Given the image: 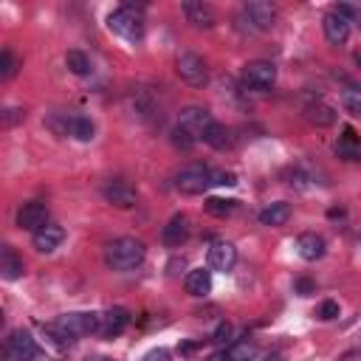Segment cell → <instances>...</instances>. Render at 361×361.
Instances as JSON below:
<instances>
[{"label": "cell", "instance_id": "obj_30", "mask_svg": "<svg viewBox=\"0 0 361 361\" xmlns=\"http://www.w3.org/2000/svg\"><path fill=\"white\" fill-rule=\"evenodd\" d=\"M341 102H344L347 113H353L355 118H361V87L347 85V87H344V93H341Z\"/></svg>", "mask_w": 361, "mask_h": 361}, {"label": "cell", "instance_id": "obj_24", "mask_svg": "<svg viewBox=\"0 0 361 361\" xmlns=\"http://www.w3.org/2000/svg\"><path fill=\"white\" fill-rule=\"evenodd\" d=\"M254 353V347L248 341H240V344H228L223 353H217L212 361H248Z\"/></svg>", "mask_w": 361, "mask_h": 361}, {"label": "cell", "instance_id": "obj_21", "mask_svg": "<svg viewBox=\"0 0 361 361\" xmlns=\"http://www.w3.org/2000/svg\"><path fill=\"white\" fill-rule=\"evenodd\" d=\"M0 274H3V279H20L23 276V259L17 257V251L11 248V245H3L0 248Z\"/></svg>", "mask_w": 361, "mask_h": 361}, {"label": "cell", "instance_id": "obj_22", "mask_svg": "<svg viewBox=\"0 0 361 361\" xmlns=\"http://www.w3.org/2000/svg\"><path fill=\"white\" fill-rule=\"evenodd\" d=\"M290 217V206L285 200H276V203H268L262 212H259V223L262 226H285Z\"/></svg>", "mask_w": 361, "mask_h": 361}, {"label": "cell", "instance_id": "obj_34", "mask_svg": "<svg viewBox=\"0 0 361 361\" xmlns=\"http://www.w3.org/2000/svg\"><path fill=\"white\" fill-rule=\"evenodd\" d=\"M336 11H338L341 17H347L350 23H353V20H361V6H350V3H344V6H336Z\"/></svg>", "mask_w": 361, "mask_h": 361}, {"label": "cell", "instance_id": "obj_35", "mask_svg": "<svg viewBox=\"0 0 361 361\" xmlns=\"http://www.w3.org/2000/svg\"><path fill=\"white\" fill-rule=\"evenodd\" d=\"M20 118H25V113L23 110H17V107H11V110H6L3 113V127H11L14 121H20Z\"/></svg>", "mask_w": 361, "mask_h": 361}, {"label": "cell", "instance_id": "obj_40", "mask_svg": "<svg viewBox=\"0 0 361 361\" xmlns=\"http://www.w3.org/2000/svg\"><path fill=\"white\" fill-rule=\"evenodd\" d=\"M355 62H358V68H361V54H355Z\"/></svg>", "mask_w": 361, "mask_h": 361}, {"label": "cell", "instance_id": "obj_8", "mask_svg": "<svg viewBox=\"0 0 361 361\" xmlns=\"http://www.w3.org/2000/svg\"><path fill=\"white\" fill-rule=\"evenodd\" d=\"M274 82H276V65L274 62L257 59V62H248L243 68V85L248 90H271Z\"/></svg>", "mask_w": 361, "mask_h": 361}, {"label": "cell", "instance_id": "obj_4", "mask_svg": "<svg viewBox=\"0 0 361 361\" xmlns=\"http://www.w3.org/2000/svg\"><path fill=\"white\" fill-rule=\"evenodd\" d=\"M107 28L127 42H141L144 39V17L133 6H118L107 14Z\"/></svg>", "mask_w": 361, "mask_h": 361}, {"label": "cell", "instance_id": "obj_18", "mask_svg": "<svg viewBox=\"0 0 361 361\" xmlns=\"http://www.w3.org/2000/svg\"><path fill=\"white\" fill-rule=\"evenodd\" d=\"M189 237V220L183 214H175L164 228H161V243L169 248H180Z\"/></svg>", "mask_w": 361, "mask_h": 361}, {"label": "cell", "instance_id": "obj_31", "mask_svg": "<svg viewBox=\"0 0 361 361\" xmlns=\"http://www.w3.org/2000/svg\"><path fill=\"white\" fill-rule=\"evenodd\" d=\"M17 68H20L17 56H14L8 48H3V51H0V79H11V76L17 73Z\"/></svg>", "mask_w": 361, "mask_h": 361}, {"label": "cell", "instance_id": "obj_10", "mask_svg": "<svg viewBox=\"0 0 361 361\" xmlns=\"http://www.w3.org/2000/svg\"><path fill=\"white\" fill-rule=\"evenodd\" d=\"M102 197H104L110 206H116V209H133V206L138 203L135 186L127 183V180H121V178L104 180V183H102Z\"/></svg>", "mask_w": 361, "mask_h": 361}, {"label": "cell", "instance_id": "obj_33", "mask_svg": "<svg viewBox=\"0 0 361 361\" xmlns=\"http://www.w3.org/2000/svg\"><path fill=\"white\" fill-rule=\"evenodd\" d=\"M231 338V324L228 322H220L217 327H214V333H212V341L214 344H223V341H228Z\"/></svg>", "mask_w": 361, "mask_h": 361}, {"label": "cell", "instance_id": "obj_17", "mask_svg": "<svg viewBox=\"0 0 361 361\" xmlns=\"http://www.w3.org/2000/svg\"><path fill=\"white\" fill-rule=\"evenodd\" d=\"M206 262L212 271H231L234 262H237V248L231 243H212L209 254H206Z\"/></svg>", "mask_w": 361, "mask_h": 361}, {"label": "cell", "instance_id": "obj_16", "mask_svg": "<svg viewBox=\"0 0 361 361\" xmlns=\"http://www.w3.org/2000/svg\"><path fill=\"white\" fill-rule=\"evenodd\" d=\"M180 8H183L186 20H189L195 28H212L214 20H217V17H214V8H212L209 3H203V0H183Z\"/></svg>", "mask_w": 361, "mask_h": 361}, {"label": "cell", "instance_id": "obj_23", "mask_svg": "<svg viewBox=\"0 0 361 361\" xmlns=\"http://www.w3.org/2000/svg\"><path fill=\"white\" fill-rule=\"evenodd\" d=\"M336 152H338L344 161H361V141L355 138V133H353L350 127H344V135L338 138Z\"/></svg>", "mask_w": 361, "mask_h": 361}, {"label": "cell", "instance_id": "obj_29", "mask_svg": "<svg viewBox=\"0 0 361 361\" xmlns=\"http://www.w3.org/2000/svg\"><path fill=\"white\" fill-rule=\"evenodd\" d=\"M169 141H172V147H175V149H180V152H189V149L197 144V141H195V135H192L189 130H183L180 124H175V127H172Z\"/></svg>", "mask_w": 361, "mask_h": 361}, {"label": "cell", "instance_id": "obj_32", "mask_svg": "<svg viewBox=\"0 0 361 361\" xmlns=\"http://www.w3.org/2000/svg\"><path fill=\"white\" fill-rule=\"evenodd\" d=\"M336 316H338V305H336L333 299H324V302L319 305V319L330 322V319H336Z\"/></svg>", "mask_w": 361, "mask_h": 361}, {"label": "cell", "instance_id": "obj_14", "mask_svg": "<svg viewBox=\"0 0 361 361\" xmlns=\"http://www.w3.org/2000/svg\"><path fill=\"white\" fill-rule=\"evenodd\" d=\"M130 324V310L127 307H110L104 313H99V336L113 338L118 333H124Z\"/></svg>", "mask_w": 361, "mask_h": 361}, {"label": "cell", "instance_id": "obj_27", "mask_svg": "<svg viewBox=\"0 0 361 361\" xmlns=\"http://www.w3.org/2000/svg\"><path fill=\"white\" fill-rule=\"evenodd\" d=\"M209 147H214V149H226L228 144H231V133H228V127H223V124H212L209 127V133H206V138H203Z\"/></svg>", "mask_w": 361, "mask_h": 361}, {"label": "cell", "instance_id": "obj_2", "mask_svg": "<svg viewBox=\"0 0 361 361\" xmlns=\"http://www.w3.org/2000/svg\"><path fill=\"white\" fill-rule=\"evenodd\" d=\"M45 330L56 341H76L82 336H99V313H65L45 324Z\"/></svg>", "mask_w": 361, "mask_h": 361}, {"label": "cell", "instance_id": "obj_6", "mask_svg": "<svg viewBox=\"0 0 361 361\" xmlns=\"http://www.w3.org/2000/svg\"><path fill=\"white\" fill-rule=\"evenodd\" d=\"M175 71L178 76L192 85V87H203L209 82V68H206V59L195 51H180L178 59H175Z\"/></svg>", "mask_w": 361, "mask_h": 361}, {"label": "cell", "instance_id": "obj_37", "mask_svg": "<svg viewBox=\"0 0 361 361\" xmlns=\"http://www.w3.org/2000/svg\"><path fill=\"white\" fill-rule=\"evenodd\" d=\"M296 290H299L302 296H307V293H313V282H310V279H296Z\"/></svg>", "mask_w": 361, "mask_h": 361}, {"label": "cell", "instance_id": "obj_39", "mask_svg": "<svg viewBox=\"0 0 361 361\" xmlns=\"http://www.w3.org/2000/svg\"><path fill=\"white\" fill-rule=\"evenodd\" d=\"M87 361H113V358H102V355H96V358H87Z\"/></svg>", "mask_w": 361, "mask_h": 361}, {"label": "cell", "instance_id": "obj_12", "mask_svg": "<svg viewBox=\"0 0 361 361\" xmlns=\"http://www.w3.org/2000/svg\"><path fill=\"white\" fill-rule=\"evenodd\" d=\"M45 223H48V209H45V203L28 200V203H23V206L17 209V228L34 234V231L42 228Z\"/></svg>", "mask_w": 361, "mask_h": 361}, {"label": "cell", "instance_id": "obj_9", "mask_svg": "<svg viewBox=\"0 0 361 361\" xmlns=\"http://www.w3.org/2000/svg\"><path fill=\"white\" fill-rule=\"evenodd\" d=\"M240 17L248 23V28H254V31H268V28L274 25V20H276V8H274V3H268V0H248V3L240 8Z\"/></svg>", "mask_w": 361, "mask_h": 361}, {"label": "cell", "instance_id": "obj_26", "mask_svg": "<svg viewBox=\"0 0 361 361\" xmlns=\"http://www.w3.org/2000/svg\"><path fill=\"white\" fill-rule=\"evenodd\" d=\"M307 118H310L313 124H319V127H330V124L336 121V113H333V107H330V104L316 102V104H310V107H307Z\"/></svg>", "mask_w": 361, "mask_h": 361}, {"label": "cell", "instance_id": "obj_28", "mask_svg": "<svg viewBox=\"0 0 361 361\" xmlns=\"http://www.w3.org/2000/svg\"><path fill=\"white\" fill-rule=\"evenodd\" d=\"M203 209L212 214V217H228V214H234V209H237V200H223V197H209L206 203H203Z\"/></svg>", "mask_w": 361, "mask_h": 361}, {"label": "cell", "instance_id": "obj_7", "mask_svg": "<svg viewBox=\"0 0 361 361\" xmlns=\"http://www.w3.org/2000/svg\"><path fill=\"white\" fill-rule=\"evenodd\" d=\"M6 355L11 361H45V353L39 350V344L34 341L31 333L25 330H14L6 341Z\"/></svg>", "mask_w": 361, "mask_h": 361}, {"label": "cell", "instance_id": "obj_11", "mask_svg": "<svg viewBox=\"0 0 361 361\" xmlns=\"http://www.w3.org/2000/svg\"><path fill=\"white\" fill-rule=\"evenodd\" d=\"M178 124H180L183 130H189V133L195 135V141H203L206 133H209V127L214 124V118H212V113H209L206 107L192 104V107H183V110H180Z\"/></svg>", "mask_w": 361, "mask_h": 361}, {"label": "cell", "instance_id": "obj_3", "mask_svg": "<svg viewBox=\"0 0 361 361\" xmlns=\"http://www.w3.org/2000/svg\"><path fill=\"white\" fill-rule=\"evenodd\" d=\"M147 257V248L141 240L135 237H118V240H110L107 248H104V262L113 268V271H133L144 262Z\"/></svg>", "mask_w": 361, "mask_h": 361}, {"label": "cell", "instance_id": "obj_13", "mask_svg": "<svg viewBox=\"0 0 361 361\" xmlns=\"http://www.w3.org/2000/svg\"><path fill=\"white\" fill-rule=\"evenodd\" d=\"M62 240H65V228L59 226V223H45L42 228H37L34 234H31V243H34V248L39 251V254H51V251H56L59 245H62Z\"/></svg>", "mask_w": 361, "mask_h": 361}, {"label": "cell", "instance_id": "obj_15", "mask_svg": "<svg viewBox=\"0 0 361 361\" xmlns=\"http://www.w3.org/2000/svg\"><path fill=\"white\" fill-rule=\"evenodd\" d=\"M322 28H324V37H327V42H330V45H344V42H347V37H350V20H347V17H341L336 8L324 14Z\"/></svg>", "mask_w": 361, "mask_h": 361}, {"label": "cell", "instance_id": "obj_19", "mask_svg": "<svg viewBox=\"0 0 361 361\" xmlns=\"http://www.w3.org/2000/svg\"><path fill=\"white\" fill-rule=\"evenodd\" d=\"M183 288L189 296H206L212 290V268H192L183 276Z\"/></svg>", "mask_w": 361, "mask_h": 361}, {"label": "cell", "instance_id": "obj_20", "mask_svg": "<svg viewBox=\"0 0 361 361\" xmlns=\"http://www.w3.org/2000/svg\"><path fill=\"white\" fill-rule=\"evenodd\" d=\"M296 248H299V257H302V259H307V262H316V259H322V257H324V248H327V243H324V237H319V234L307 231V234H299V240H296Z\"/></svg>", "mask_w": 361, "mask_h": 361}, {"label": "cell", "instance_id": "obj_38", "mask_svg": "<svg viewBox=\"0 0 361 361\" xmlns=\"http://www.w3.org/2000/svg\"><path fill=\"white\" fill-rule=\"evenodd\" d=\"M178 350H180L183 355H189V353H195V350H197V344H192V341H186V344H180Z\"/></svg>", "mask_w": 361, "mask_h": 361}, {"label": "cell", "instance_id": "obj_5", "mask_svg": "<svg viewBox=\"0 0 361 361\" xmlns=\"http://www.w3.org/2000/svg\"><path fill=\"white\" fill-rule=\"evenodd\" d=\"M48 127L56 135H73L76 141H90L96 133L93 121L82 113H54V116H48Z\"/></svg>", "mask_w": 361, "mask_h": 361}, {"label": "cell", "instance_id": "obj_36", "mask_svg": "<svg viewBox=\"0 0 361 361\" xmlns=\"http://www.w3.org/2000/svg\"><path fill=\"white\" fill-rule=\"evenodd\" d=\"M144 361H172V355H169V350L158 347V350H149V353L144 355Z\"/></svg>", "mask_w": 361, "mask_h": 361}, {"label": "cell", "instance_id": "obj_1", "mask_svg": "<svg viewBox=\"0 0 361 361\" xmlns=\"http://www.w3.org/2000/svg\"><path fill=\"white\" fill-rule=\"evenodd\" d=\"M237 175L226 169H212L206 164H189L175 172V189L180 195H203L212 186H234Z\"/></svg>", "mask_w": 361, "mask_h": 361}, {"label": "cell", "instance_id": "obj_25", "mask_svg": "<svg viewBox=\"0 0 361 361\" xmlns=\"http://www.w3.org/2000/svg\"><path fill=\"white\" fill-rule=\"evenodd\" d=\"M65 65H68V71L76 73V76H87V73H90V59H87L82 51H76V48H71V51L65 54Z\"/></svg>", "mask_w": 361, "mask_h": 361}]
</instances>
